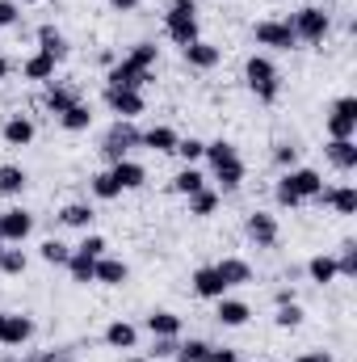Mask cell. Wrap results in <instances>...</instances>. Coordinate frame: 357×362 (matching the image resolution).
I'll list each match as a JSON object with an SVG mask.
<instances>
[{
	"mask_svg": "<svg viewBox=\"0 0 357 362\" xmlns=\"http://www.w3.org/2000/svg\"><path fill=\"white\" fill-rule=\"evenodd\" d=\"M202 160L210 165L219 194H236V189L244 185V177H248V169H244V156H240V148H236L231 139H210Z\"/></svg>",
	"mask_w": 357,
	"mask_h": 362,
	"instance_id": "1",
	"label": "cell"
},
{
	"mask_svg": "<svg viewBox=\"0 0 357 362\" xmlns=\"http://www.w3.org/2000/svg\"><path fill=\"white\" fill-rule=\"evenodd\" d=\"M244 85L248 93L261 101V105H273L277 97H282V72H277V64H273V55H248L244 59Z\"/></svg>",
	"mask_w": 357,
	"mask_h": 362,
	"instance_id": "2",
	"label": "cell"
},
{
	"mask_svg": "<svg viewBox=\"0 0 357 362\" xmlns=\"http://www.w3.org/2000/svg\"><path fill=\"white\" fill-rule=\"evenodd\" d=\"M164 34H169V42H177V47H189V42L202 38L198 0H169V8H164Z\"/></svg>",
	"mask_w": 357,
	"mask_h": 362,
	"instance_id": "3",
	"label": "cell"
},
{
	"mask_svg": "<svg viewBox=\"0 0 357 362\" xmlns=\"http://www.w3.org/2000/svg\"><path fill=\"white\" fill-rule=\"evenodd\" d=\"M286 25L294 30L298 42L320 47V42H328V34H332V13H328L324 4H303V8H294V13L286 17Z\"/></svg>",
	"mask_w": 357,
	"mask_h": 362,
	"instance_id": "4",
	"label": "cell"
},
{
	"mask_svg": "<svg viewBox=\"0 0 357 362\" xmlns=\"http://www.w3.org/2000/svg\"><path fill=\"white\" fill-rule=\"evenodd\" d=\"M139 139H143V131L135 127V122H126V118H114L109 122V131L101 135V156L114 165V160H126L135 148H139Z\"/></svg>",
	"mask_w": 357,
	"mask_h": 362,
	"instance_id": "5",
	"label": "cell"
},
{
	"mask_svg": "<svg viewBox=\"0 0 357 362\" xmlns=\"http://www.w3.org/2000/svg\"><path fill=\"white\" fill-rule=\"evenodd\" d=\"M253 42L265 47V55L269 51H294L298 47V38L286 25V17H261V21H253Z\"/></svg>",
	"mask_w": 357,
	"mask_h": 362,
	"instance_id": "6",
	"label": "cell"
},
{
	"mask_svg": "<svg viewBox=\"0 0 357 362\" xmlns=\"http://www.w3.org/2000/svg\"><path fill=\"white\" fill-rule=\"evenodd\" d=\"M324 131H328V139H357V97L353 93L332 101V110L324 118Z\"/></svg>",
	"mask_w": 357,
	"mask_h": 362,
	"instance_id": "7",
	"label": "cell"
},
{
	"mask_svg": "<svg viewBox=\"0 0 357 362\" xmlns=\"http://www.w3.org/2000/svg\"><path fill=\"white\" fill-rule=\"evenodd\" d=\"M101 101H105V110H109L114 118H126V122H135V118L147 110V97L139 89H114V85H105Z\"/></svg>",
	"mask_w": 357,
	"mask_h": 362,
	"instance_id": "8",
	"label": "cell"
},
{
	"mask_svg": "<svg viewBox=\"0 0 357 362\" xmlns=\"http://www.w3.org/2000/svg\"><path fill=\"white\" fill-rule=\"evenodd\" d=\"M244 236H248L257 249H277L282 223H277V215H269V211H248V215H244Z\"/></svg>",
	"mask_w": 357,
	"mask_h": 362,
	"instance_id": "9",
	"label": "cell"
},
{
	"mask_svg": "<svg viewBox=\"0 0 357 362\" xmlns=\"http://www.w3.org/2000/svg\"><path fill=\"white\" fill-rule=\"evenodd\" d=\"M30 236H34V211H25V206L0 211V240L4 245H25Z\"/></svg>",
	"mask_w": 357,
	"mask_h": 362,
	"instance_id": "10",
	"label": "cell"
},
{
	"mask_svg": "<svg viewBox=\"0 0 357 362\" xmlns=\"http://www.w3.org/2000/svg\"><path fill=\"white\" fill-rule=\"evenodd\" d=\"M152 81V72L147 68H139V64H131L126 55H118V64L114 68H105V85H114V89H139Z\"/></svg>",
	"mask_w": 357,
	"mask_h": 362,
	"instance_id": "11",
	"label": "cell"
},
{
	"mask_svg": "<svg viewBox=\"0 0 357 362\" xmlns=\"http://www.w3.org/2000/svg\"><path fill=\"white\" fill-rule=\"evenodd\" d=\"M214 320H219L223 329H244V325L253 320V303H248V299H236V295L227 291L223 299H214Z\"/></svg>",
	"mask_w": 357,
	"mask_h": 362,
	"instance_id": "12",
	"label": "cell"
},
{
	"mask_svg": "<svg viewBox=\"0 0 357 362\" xmlns=\"http://www.w3.org/2000/svg\"><path fill=\"white\" fill-rule=\"evenodd\" d=\"M76 101H85L80 97V85H72V81H47V93H42V110L47 114H63V110H72Z\"/></svg>",
	"mask_w": 357,
	"mask_h": 362,
	"instance_id": "13",
	"label": "cell"
},
{
	"mask_svg": "<svg viewBox=\"0 0 357 362\" xmlns=\"http://www.w3.org/2000/svg\"><path fill=\"white\" fill-rule=\"evenodd\" d=\"M282 177L290 181V189L303 198V202H315L320 194H324V173L320 169H307V165H294V169H286Z\"/></svg>",
	"mask_w": 357,
	"mask_h": 362,
	"instance_id": "14",
	"label": "cell"
},
{
	"mask_svg": "<svg viewBox=\"0 0 357 362\" xmlns=\"http://www.w3.org/2000/svg\"><path fill=\"white\" fill-rule=\"evenodd\" d=\"M181 59H185V68H193V72H214V68L223 64V51H219L214 42L198 38V42L181 47Z\"/></svg>",
	"mask_w": 357,
	"mask_h": 362,
	"instance_id": "15",
	"label": "cell"
},
{
	"mask_svg": "<svg viewBox=\"0 0 357 362\" xmlns=\"http://www.w3.org/2000/svg\"><path fill=\"white\" fill-rule=\"evenodd\" d=\"M34 333H38L34 316H25V312H8V316H4V341H0V346H8V350H25V346L34 341Z\"/></svg>",
	"mask_w": 357,
	"mask_h": 362,
	"instance_id": "16",
	"label": "cell"
},
{
	"mask_svg": "<svg viewBox=\"0 0 357 362\" xmlns=\"http://www.w3.org/2000/svg\"><path fill=\"white\" fill-rule=\"evenodd\" d=\"M34 135H38V127H34L30 114H8V118L0 122V139H4L8 148H30Z\"/></svg>",
	"mask_w": 357,
	"mask_h": 362,
	"instance_id": "17",
	"label": "cell"
},
{
	"mask_svg": "<svg viewBox=\"0 0 357 362\" xmlns=\"http://www.w3.org/2000/svg\"><path fill=\"white\" fill-rule=\"evenodd\" d=\"M38 51H47L55 64H63V59L72 55V42H68V34H63L55 21H42V25H38Z\"/></svg>",
	"mask_w": 357,
	"mask_h": 362,
	"instance_id": "18",
	"label": "cell"
},
{
	"mask_svg": "<svg viewBox=\"0 0 357 362\" xmlns=\"http://www.w3.org/2000/svg\"><path fill=\"white\" fill-rule=\"evenodd\" d=\"M177 127H169V122H156V127H147L143 131V139H139V148H147V152H156V156H173L177 152Z\"/></svg>",
	"mask_w": 357,
	"mask_h": 362,
	"instance_id": "19",
	"label": "cell"
},
{
	"mask_svg": "<svg viewBox=\"0 0 357 362\" xmlns=\"http://www.w3.org/2000/svg\"><path fill=\"white\" fill-rule=\"evenodd\" d=\"M189 286H193V295H198V299H210V303L227 295V282L219 278V270H214V266H198V270H193V278H189Z\"/></svg>",
	"mask_w": 357,
	"mask_h": 362,
	"instance_id": "20",
	"label": "cell"
},
{
	"mask_svg": "<svg viewBox=\"0 0 357 362\" xmlns=\"http://www.w3.org/2000/svg\"><path fill=\"white\" fill-rule=\"evenodd\" d=\"M324 160L337 173H353L357 169V139H328L324 144Z\"/></svg>",
	"mask_w": 357,
	"mask_h": 362,
	"instance_id": "21",
	"label": "cell"
},
{
	"mask_svg": "<svg viewBox=\"0 0 357 362\" xmlns=\"http://www.w3.org/2000/svg\"><path fill=\"white\" fill-rule=\"evenodd\" d=\"M315 202H320V206H332V211L345 215V219L357 215V189L353 185H324V194H320Z\"/></svg>",
	"mask_w": 357,
	"mask_h": 362,
	"instance_id": "22",
	"label": "cell"
},
{
	"mask_svg": "<svg viewBox=\"0 0 357 362\" xmlns=\"http://www.w3.org/2000/svg\"><path fill=\"white\" fill-rule=\"evenodd\" d=\"M109 173H114V181L122 185V194H126V189H143V185H147V165H139L135 156L114 160V165H109Z\"/></svg>",
	"mask_w": 357,
	"mask_h": 362,
	"instance_id": "23",
	"label": "cell"
},
{
	"mask_svg": "<svg viewBox=\"0 0 357 362\" xmlns=\"http://www.w3.org/2000/svg\"><path fill=\"white\" fill-rule=\"evenodd\" d=\"M92 282H101V286H126V282H131V266H126L122 257L105 253V257H97V274H92Z\"/></svg>",
	"mask_w": 357,
	"mask_h": 362,
	"instance_id": "24",
	"label": "cell"
},
{
	"mask_svg": "<svg viewBox=\"0 0 357 362\" xmlns=\"http://www.w3.org/2000/svg\"><path fill=\"white\" fill-rule=\"evenodd\" d=\"M55 59L47 55V51H30L25 59H21V76L25 81H34V85H47V81H55Z\"/></svg>",
	"mask_w": 357,
	"mask_h": 362,
	"instance_id": "25",
	"label": "cell"
},
{
	"mask_svg": "<svg viewBox=\"0 0 357 362\" xmlns=\"http://www.w3.org/2000/svg\"><path fill=\"white\" fill-rule=\"evenodd\" d=\"M143 329H147L152 337H181V316L169 312V308H152L147 320H143Z\"/></svg>",
	"mask_w": 357,
	"mask_h": 362,
	"instance_id": "26",
	"label": "cell"
},
{
	"mask_svg": "<svg viewBox=\"0 0 357 362\" xmlns=\"http://www.w3.org/2000/svg\"><path fill=\"white\" fill-rule=\"evenodd\" d=\"M101 337H105L109 350H135V346H139V329H135L131 320H109Z\"/></svg>",
	"mask_w": 357,
	"mask_h": 362,
	"instance_id": "27",
	"label": "cell"
},
{
	"mask_svg": "<svg viewBox=\"0 0 357 362\" xmlns=\"http://www.w3.org/2000/svg\"><path fill=\"white\" fill-rule=\"evenodd\" d=\"M59 223L63 228H76V232H92V223H97V211H92V202H68L63 211H59Z\"/></svg>",
	"mask_w": 357,
	"mask_h": 362,
	"instance_id": "28",
	"label": "cell"
},
{
	"mask_svg": "<svg viewBox=\"0 0 357 362\" xmlns=\"http://www.w3.org/2000/svg\"><path fill=\"white\" fill-rule=\"evenodd\" d=\"M214 270H219V278L227 282V291H236V286H248V282H253V266H248L244 257H223V262H214Z\"/></svg>",
	"mask_w": 357,
	"mask_h": 362,
	"instance_id": "29",
	"label": "cell"
},
{
	"mask_svg": "<svg viewBox=\"0 0 357 362\" xmlns=\"http://www.w3.org/2000/svg\"><path fill=\"white\" fill-rule=\"evenodd\" d=\"M25 185H30V173L21 165H13V160L0 165V198H21Z\"/></svg>",
	"mask_w": 357,
	"mask_h": 362,
	"instance_id": "30",
	"label": "cell"
},
{
	"mask_svg": "<svg viewBox=\"0 0 357 362\" xmlns=\"http://www.w3.org/2000/svg\"><path fill=\"white\" fill-rule=\"evenodd\" d=\"M55 122H59L68 135H85V131L92 127V105H89V101H76V105H72V110H63Z\"/></svg>",
	"mask_w": 357,
	"mask_h": 362,
	"instance_id": "31",
	"label": "cell"
},
{
	"mask_svg": "<svg viewBox=\"0 0 357 362\" xmlns=\"http://www.w3.org/2000/svg\"><path fill=\"white\" fill-rule=\"evenodd\" d=\"M307 278L315 282V286H332L341 274H337V257L332 253H315L311 262H307Z\"/></svg>",
	"mask_w": 357,
	"mask_h": 362,
	"instance_id": "32",
	"label": "cell"
},
{
	"mask_svg": "<svg viewBox=\"0 0 357 362\" xmlns=\"http://www.w3.org/2000/svg\"><path fill=\"white\" fill-rule=\"evenodd\" d=\"M219 206H223V194H219V189H210V185H206V189H198V194H189V215H193V219H210Z\"/></svg>",
	"mask_w": 357,
	"mask_h": 362,
	"instance_id": "33",
	"label": "cell"
},
{
	"mask_svg": "<svg viewBox=\"0 0 357 362\" xmlns=\"http://www.w3.org/2000/svg\"><path fill=\"white\" fill-rule=\"evenodd\" d=\"M198 189H206V173H202L198 165H185V169H177V177H173V194L189 198V194H198Z\"/></svg>",
	"mask_w": 357,
	"mask_h": 362,
	"instance_id": "34",
	"label": "cell"
},
{
	"mask_svg": "<svg viewBox=\"0 0 357 362\" xmlns=\"http://www.w3.org/2000/svg\"><path fill=\"white\" fill-rule=\"evenodd\" d=\"M89 194L97 198V202H114V198H122V185L114 181L109 169H101V173H92L89 177Z\"/></svg>",
	"mask_w": 357,
	"mask_h": 362,
	"instance_id": "35",
	"label": "cell"
},
{
	"mask_svg": "<svg viewBox=\"0 0 357 362\" xmlns=\"http://www.w3.org/2000/svg\"><path fill=\"white\" fill-rule=\"evenodd\" d=\"M38 257H42L47 266H68V262H72V245H63L59 236H47V240L38 245Z\"/></svg>",
	"mask_w": 357,
	"mask_h": 362,
	"instance_id": "36",
	"label": "cell"
},
{
	"mask_svg": "<svg viewBox=\"0 0 357 362\" xmlns=\"http://www.w3.org/2000/svg\"><path fill=\"white\" fill-rule=\"evenodd\" d=\"M25 270H30V257H25V249H21V245H4V253H0V274H8V278H21Z\"/></svg>",
	"mask_w": 357,
	"mask_h": 362,
	"instance_id": "37",
	"label": "cell"
},
{
	"mask_svg": "<svg viewBox=\"0 0 357 362\" xmlns=\"http://www.w3.org/2000/svg\"><path fill=\"white\" fill-rule=\"evenodd\" d=\"M126 59L139 64V68H147V72H156V64H160V47H156L152 38H143V42H135V47L126 51Z\"/></svg>",
	"mask_w": 357,
	"mask_h": 362,
	"instance_id": "38",
	"label": "cell"
},
{
	"mask_svg": "<svg viewBox=\"0 0 357 362\" xmlns=\"http://www.w3.org/2000/svg\"><path fill=\"white\" fill-rule=\"evenodd\" d=\"M63 270H68V278H72L76 286H89V282H92V274H97V262H92V257H85V253H76V249H72V262H68Z\"/></svg>",
	"mask_w": 357,
	"mask_h": 362,
	"instance_id": "39",
	"label": "cell"
},
{
	"mask_svg": "<svg viewBox=\"0 0 357 362\" xmlns=\"http://www.w3.org/2000/svg\"><path fill=\"white\" fill-rule=\"evenodd\" d=\"M303 320H307V312H303L298 299H294V303H282V308L273 312V325H277V329H303Z\"/></svg>",
	"mask_w": 357,
	"mask_h": 362,
	"instance_id": "40",
	"label": "cell"
},
{
	"mask_svg": "<svg viewBox=\"0 0 357 362\" xmlns=\"http://www.w3.org/2000/svg\"><path fill=\"white\" fill-rule=\"evenodd\" d=\"M173 156H181L185 165H198L202 156H206V139H198V135H181L177 139V152Z\"/></svg>",
	"mask_w": 357,
	"mask_h": 362,
	"instance_id": "41",
	"label": "cell"
},
{
	"mask_svg": "<svg viewBox=\"0 0 357 362\" xmlns=\"http://www.w3.org/2000/svg\"><path fill=\"white\" fill-rule=\"evenodd\" d=\"M177 362H206L210 358V341H202V337H189V341H181L177 354H173Z\"/></svg>",
	"mask_w": 357,
	"mask_h": 362,
	"instance_id": "42",
	"label": "cell"
},
{
	"mask_svg": "<svg viewBox=\"0 0 357 362\" xmlns=\"http://www.w3.org/2000/svg\"><path fill=\"white\" fill-rule=\"evenodd\" d=\"M332 257H337V274L341 278H357V245L353 240H345L341 253H332Z\"/></svg>",
	"mask_w": 357,
	"mask_h": 362,
	"instance_id": "43",
	"label": "cell"
},
{
	"mask_svg": "<svg viewBox=\"0 0 357 362\" xmlns=\"http://www.w3.org/2000/svg\"><path fill=\"white\" fill-rule=\"evenodd\" d=\"M273 202H277L282 211H298V206H303V198H298V194L290 189V181H286V177L273 181Z\"/></svg>",
	"mask_w": 357,
	"mask_h": 362,
	"instance_id": "44",
	"label": "cell"
},
{
	"mask_svg": "<svg viewBox=\"0 0 357 362\" xmlns=\"http://www.w3.org/2000/svg\"><path fill=\"white\" fill-rule=\"evenodd\" d=\"M273 165L286 173V169H294L298 165V144H290V139H282V144H273Z\"/></svg>",
	"mask_w": 357,
	"mask_h": 362,
	"instance_id": "45",
	"label": "cell"
},
{
	"mask_svg": "<svg viewBox=\"0 0 357 362\" xmlns=\"http://www.w3.org/2000/svg\"><path fill=\"white\" fill-rule=\"evenodd\" d=\"M76 253H85V257L97 262V257H105V253H109V240H105V236H97V232H85V236H80V245H76Z\"/></svg>",
	"mask_w": 357,
	"mask_h": 362,
	"instance_id": "46",
	"label": "cell"
},
{
	"mask_svg": "<svg viewBox=\"0 0 357 362\" xmlns=\"http://www.w3.org/2000/svg\"><path fill=\"white\" fill-rule=\"evenodd\" d=\"M177 346H181V337H152V362L173 358V354H177Z\"/></svg>",
	"mask_w": 357,
	"mask_h": 362,
	"instance_id": "47",
	"label": "cell"
},
{
	"mask_svg": "<svg viewBox=\"0 0 357 362\" xmlns=\"http://www.w3.org/2000/svg\"><path fill=\"white\" fill-rule=\"evenodd\" d=\"M21 362H76L72 350H30Z\"/></svg>",
	"mask_w": 357,
	"mask_h": 362,
	"instance_id": "48",
	"label": "cell"
},
{
	"mask_svg": "<svg viewBox=\"0 0 357 362\" xmlns=\"http://www.w3.org/2000/svg\"><path fill=\"white\" fill-rule=\"evenodd\" d=\"M21 21V4L17 0H0V30H13Z\"/></svg>",
	"mask_w": 357,
	"mask_h": 362,
	"instance_id": "49",
	"label": "cell"
},
{
	"mask_svg": "<svg viewBox=\"0 0 357 362\" xmlns=\"http://www.w3.org/2000/svg\"><path fill=\"white\" fill-rule=\"evenodd\" d=\"M236 358H240V354H236L231 346H210V358L206 362H236Z\"/></svg>",
	"mask_w": 357,
	"mask_h": 362,
	"instance_id": "50",
	"label": "cell"
},
{
	"mask_svg": "<svg viewBox=\"0 0 357 362\" xmlns=\"http://www.w3.org/2000/svg\"><path fill=\"white\" fill-rule=\"evenodd\" d=\"M294 362H337V354L332 350H307V354H298Z\"/></svg>",
	"mask_w": 357,
	"mask_h": 362,
	"instance_id": "51",
	"label": "cell"
},
{
	"mask_svg": "<svg viewBox=\"0 0 357 362\" xmlns=\"http://www.w3.org/2000/svg\"><path fill=\"white\" fill-rule=\"evenodd\" d=\"M298 295H294V286H277L273 291V308H282V303H294Z\"/></svg>",
	"mask_w": 357,
	"mask_h": 362,
	"instance_id": "52",
	"label": "cell"
},
{
	"mask_svg": "<svg viewBox=\"0 0 357 362\" xmlns=\"http://www.w3.org/2000/svg\"><path fill=\"white\" fill-rule=\"evenodd\" d=\"M105 4H109L114 13H139V4H143V0H105Z\"/></svg>",
	"mask_w": 357,
	"mask_h": 362,
	"instance_id": "53",
	"label": "cell"
},
{
	"mask_svg": "<svg viewBox=\"0 0 357 362\" xmlns=\"http://www.w3.org/2000/svg\"><path fill=\"white\" fill-rule=\"evenodd\" d=\"M97 64H101V68H114V64H118V51L101 47V51H97Z\"/></svg>",
	"mask_w": 357,
	"mask_h": 362,
	"instance_id": "54",
	"label": "cell"
},
{
	"mask_svg": "<svg viewBox=\"0 0 357 362\" xmlns=\"http://www.w3.org/2000/svg\"><path fill=\"white\" fill-rule=\"evenodd\" d=\"M8 72H13V64H8V55H0V85L8 81Z\"/></svg>",
	"mask_w": 357,
	"mask_h": 362,
	"instance_id": "55",
	"label": "cell"
},
{
	"mask_svg": "<svg viewBox=\"0 0 357 362\" xmlns=\"http://www.w3.org/2000/svg\"><path fill=\"white\" fill-rule=\"evenodd\" d=\"M0 362H21V350H8V354H4Z\"/></svg>",
	"mask_w": 357,
	"mask_h": 362,
	"instance_id": "56",
	"label": "cell"
},
{
	"mask_svg": "<svg viewBox=\"0 0 357 362\" xmlns=\"http://www.w3.org/2000/svg\"><path fill=\"white\" fill-rule=\"evenodd\" d=\"M122 362H152V358H139V354H126Z\"/></svg>",
	"mask_w": 357,
	"mask_h": 362,
	"instance_id": "57",
	"label": "cell"
},
{
	"mask_svg": "<svg viewBox=\"0 0 357 362\" xmlns=\"http://www.w3.org/2000/svg\"><path fill=\"white\" fill-rule=\"evenodd\" d=\"M4 316H8V312H0V341H4Z\"/></svg>",
	"mask_w": 357,
	"mask_h": 362,
	"instance_id": "58",
	"label": "cell"
},
{
	"mask_svg": "<svg viewBox=\"0 0 357 362\" xmlns=\"http://www.w3.org/2000/svg\"><path fill=\"white\" fill-rule=\"evenodd\" d=\"M303 4H328V0H303Z\"/></svg>",
	"mask_w": 357,
	"mask_h": 362,
	"instance_id": "59",
	"label": "cell"
},
{
	"mask_svg": "<svg viewBox=\"0 0 357 362\" xmlns=\"http://www.w3.org/2000/svg\"><path fill=\"white\" fill-rule=\"evenodd\" d=\"M17 4H42V0H17Z\"/></svg>",
	"mask_w": 357,
	"mask_h": 362,
	"instance_id": "60",
	"label": "cell"
},
{
	"mask_svg": "<svg viewBox=\"0 0 357 362\" xmlns=\"http://www.w3.org/2000/svg\"><path fill=\"white\" fill-rule=\"evenodd\" d=\"M0 253H4V240H0Z\"/></svg>",
	"mask_w": 357,
	"mask_h": 362,
	"instance_id": "61",
	"label": "cell"
},
{
	"mask_svg": "<svg viewBox=\"0 0 357 362\" xmlns=\"http://www.w3.org/2000/svg\"><path fill=\"white\" fill-rule=\"evenodd\" d=\"M236 362H248V358H236Z\"/></svg>",
	"mask_w": 357,
	"mask_h": 362,
	"instance_id": "62",
	"label": "cell"
}]
</instances>
